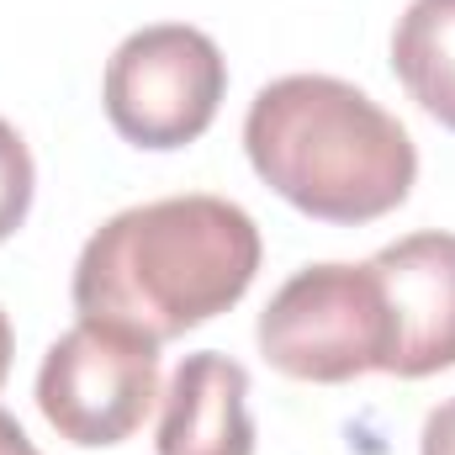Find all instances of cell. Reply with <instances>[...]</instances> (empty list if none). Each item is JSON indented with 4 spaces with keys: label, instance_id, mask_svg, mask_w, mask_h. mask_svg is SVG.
<instances>
[{
    "label": "cell",
    "instance_id": "8",
    "mask_svg": "<svg viewBox=\"0 0 455 455\" xmlns=\"http://www.w3.org/2000/svg\"><path fill=\"white\" fill-rule=\"evenodd\" d=\"M392 69L403 91L455 132V0H413L397 16Z\"/></svg>",
    "mask_w": 455,
    "mask_h": 455
},
{
    "label": "cell",
    "instance_id": "3",
    "mask_svg": "<svg viewBox=\"0 0 455 455\" xmlns=\"http://www.w3.org/2000/svg\"><path fill=\"white\" fill-rule=\"evenodd\" d=\"M259 355L291 376V381H318L339 387L365 371L392 365V313L381 275L365 265H307L297 270L259 313Z\"/></svg>",
    "mask_w": 455,
    "mask_h": 455
},
{
    "label": "cell",
    "instance_id": "9",
    "mask_svg": "<svg viewBox=\"0 0 455 455\" xmlns=\"http://www.w3.org/2000/svg\"><path fill=\"white\" fill-rule=\"evenodd\" d=\"M32 191H37L32 154H27V143H21V132L0 116V243L27 223V212H32Z\"/></svg>",
    "mask_w": 455,
    "mask_h": 455
},
{
    "label": "cell",
    "instance_id": "6",
    "mask_svg": "<svg viewBox=\"0 0 455 455\" xmlns=\"http://www.w3.org/2000/svg\"><path fill=\"white\" fill-rule=\"evenodd\" d=\"M371 270L381 275L392 313V365L387 376L419 381L455 365V233H408L387 243Z\"/></svg>",
    "mask_w": 455,
    "mask_h": 455
},
{
    "label": "cell",
    "instance_id": "2",
    "mask_svg": "<svg viewBox=\"0 0 455 455\" xmlns=\"http://www.w3.org/2000/svg\"><path fill=\"white\" fill-rule=\"evenodd\" d=\"M243 154L281 202L339 228L397 212L419 180L408 127L334 75L270 80L249 101Z\"/></svg>",
    "mask_w": 455,
    "mask_h": 455
},
{
    "label": "cell",
    "instance_id": "11",
    "mask_svg": "<svg viewBox=\"0 0 455 455\" xmlns=\"http://www.w3.org/2000/svg\"><path fill=\"white\" fill-rule=\"evenodd\" d=\"M0 455H37V445L27 440V429L0 408Z\"/></svg>",
    "mask_w": 455,
    "mask_h": 455
},
{
    "label": "cell",
    "instance_id": "12",
    "mask_svg": "<svg viewBox=\"0 0 455 455\" xmlns=\"http://www.w3.org/2000/svg\"><path fill=\"white\" fill-rule=\"evenodd\" d=\"M11 349H16V334H11V318L0 313V387H5V376H11Z\"/></svg>",
    "mask_w": 455,
    "mask_h": 455
},
{
    "label": "cell",
    "instance_id": "10",
    "mask_svg": "<svg viewBox=\"0 0 455 455\" xmlns=\"http://www.w3.org/2000/svg\"><path fill=\"white\" fill-rule=\"evenodd\" d=\"M419 455H455V397H445V403L424 419Z\"/></svg>",
    "mask_w": 455,
    "mask_h": 455
},
{
    "label": "cell",
    "instance_id": "5",
    "mask_svg": "<svg viewBox=\"0 0 455 455\" xmlns=\"http://www.w3.org/2000/svg\"><path fill=\"white\" fill-rule=\"evenodd\" d=\"M159 397V344L112 323H75L48 344L37 371V408L59 440L107 451L143 429Z\"/></svg>",
    "mask_w": 455,
    "mask_h": 455
},
{
    "label": "cell",
    "instance_id": "4",
    "mask_svg": "<svg viewBox=\"0 0 455 455\" xmlns=\"http://www.w3.org/2000/svg\"><path fill=\"white\" fill-rule=\"evenodd\" d=\"M228 91V59L223 48L186 21H159L116 43L101 80V107L116 138L132 148H186L196 143Z\"/></svg>",
    "mask_w": 455,
    "mask_h": 455
},
{
    "label": "cell",
    "instance_id": "7",
    "mask_svg": "<svg viewBox=\"0 0 455 455\" xmlns=\"http://www.w3.org/2000/svg\"><path fill=\"white\" fill-rule=\"evenodd\" d=\"M159 455H254L249 371L218 349L186 355L164 387Z\"/></svg>",
    "mask_w": 455,
    "mask_h": 455
},
{
    "label": "cell",
    "instance_id": "1",
    "mask_svg": "<svg viewBox=\"0 0 455 455\" xmlns=\"http://www.w3.org/2000/svg\"><path fill=\"white\" fill-rule=\"evenodd\" d=\"M259 228L228 196H164L127 207L75 259V313L170 344L228 313L259 270Z\"/></svg>",
    "mask_w": 455,
    "mask_h": 455
}]
</instances>
